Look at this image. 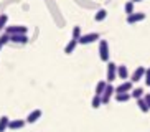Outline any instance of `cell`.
<instances>
[{
  "label": "cell",
  "mask_w": 150,
  "mask_h": 132,
  "mask_svg": "<svg viewBox=\"0 0 150 132\" xmlns=\"http://www.w3.org/2000/svg\"><path fill=\"white\" fill-rule=\"evenodd\" d=\"M8 122H10V119L7 116H2L0 117V132H5L8 129Z\"/></svg>",
  "instance_id": "cell-18"
},
{
  "label": "cell",
  "mask_w": 150,
  "mask_h": 132,
  "mask_svg": "<svg viewBox=\"0 0 150 132\" xmlns=\"http://www.w3.org/2000/svg\"><path fill=\"white\" fill-rule=\"evenodd\" d=\"M144 81H145V84L150 88V68H145V75H144Z\"/></svg>",
  "instance_id": "cell-25"
},
{
  "label": "cell",
  "mask_w": 150,
  "mask_h": 132,
  "mask_svg": "<svg viewBox=\"0 0 150 132\" xmlns=\"http://www.w3.org/2000/svg\"><path fill=\"white\" fill-rule=\"evenodd\" d=\"M130 2H134V4H135V2H142V0H130Z\"/></svg>",
  "instance_id": "cell-27"
},
{
  "label": "cell",
  "mask_w": 150,
  "mask_h": 132,
  "mask_svg": "<svg viewBox=\"0 0 150 132\" xmlns=\"http://www.w3.org/2000/svg\"><path fill=\"white\" fill-rule=\"evenodd\" d=\"M96 40H99V33H96V31H91V33L81 35V38L78 40V43H81V45H89V43H94Z\"/></svg>",
  "instance_id": "cell-4"
},
{
  "label": "cell",
  "mask_w": 150,
  "mask_h": 132,
  "mask_svg": "<svg viewBox=\"0 0 150 132\" xmlns=\"http://www.w3.org/2000/svg\"><path fill=\"white\" fill-rule=\"evenodd\" d=\"M81 26L79 25H76V26H73V35H71V38L73 40H79L81 38Z\"/></svg>",
  "instance_id": "cell-21"
},
{
  "label": "cell",
  "mask_w": 150,
  "mask_h": 132,
  "mask_svg": "<svg viewBox=\"0 0 150 132\" xmlns=\"http://www.w3.org/2000/svg\"><path fill=\"white\" fill-rule=\"evenodd\" d=\"M117 76L120 79H127L129 78V70L125 65H117Z\"/></svg>",
  "instance_id": "cell-12"
},
{
  "label": "cell",
  "mask_w": 150,
  "mask_h": 132,
  "mask_svg": "<svg viewBox=\"0 0 150 132\" xmlns=\"http://www.w3.org/2000/svg\"><path fill=\"white\" fill-rule=\"evenodd\" d=\"M117 78V65L114 61H109L107 63V73H106V83L107 84H112V81Z\"/></svg>",
  "instance_id": "cell-2"
},
{
  "label": "cell",
  "mask_w": 150,
  "mask_h": 132,
  "mask_svg": "<svg viewBox=\"0 0 150 132\" xmlns=\"http://www.w3.org/2000/svg\"><path fill=\"white\" fill-rule=\"evenodd\" d=\"M144 75H145V68L144 66H137L135 71L132 73V76H130V83H137V81H140V79H144Z\"/></svg>",
  "instance_id": "cell-7"
},
{
  "label": "cell",
  "mask_w": 150,
  "mask_h": 132,
  "mask_svg": "<svg viewBox=\"0 0 150 132\" xmlns=\"http://www.w3.org/2000/svg\"><path fill=\"white\" fill-rule=\"evenodd\" d=\"M109 43H107L106 40H101L99 41V58H101V61H106L109 63Z\"/></svg>",
  "instance_id": "cell-3"
},
{
  "label": "cell",
  "mask_w": 150,
  "mask_h": 132,
  "mask_svg": "<svg viewBox=\"0 0 150 132\" xmlns=\"http://www.w3.org/2000/svg\"><path fill=\"white\" fill-rule=\"evenodd\" d=\"M7 22H8V15H7V13H2V15H0V31L5 30Z\"/></svg>",
  "instance_id": "cell-22"
},
{
  "label": "cell",
  "mask_w": 150,
  "mask_h": 132,
  "mask_svg": "<svg viewBox=\"0 0 150 132\" xmlns=\"http://www.w3.org/2000/svg\"><path fill=\"white\" fill-rule=\"evenodd\" d=\"M10 41L12 43H18V45H25V43H28V36L27 35H12Z\"/></svg>",
  "instance_id": "cell-11"
},
{
  "label": "cell",
  "mask_w": 150,
  "mask_h": 132,
  "mask_svg": "<svg viewBox=\"0 0 150 132\" xmlns=\"http://www.w3.org/2000/svg\"><path fill=\"white\" fill-rule=\"evenodd\" d=\"M115 92V88L112 86V84H107L106 86V91L102 92V96H101V101L102 104H107V102L110 101V97H112V94Z\"/></svg>",
  "instance_id": "cell-6"
},
{
  "label": "cell",
  "mask_w": 150,
  "mask_h": 132,
  "mask_svg": "<svg viewBox=\"0 0 150 132\" xmlns=\"http://www.w3.org/2000/svg\"><path fill=\"white\" fill-rule=\"evenodd\" d=\"M106 86H107L106 81H99L96 84V96H102V92L106 91Z\"/></svg>",
  "instance_id": "cell-17"
},
{
  "label": "cell",
  "mask_w": 150,
  "mask_h": 132,
  "mask_svg": "<svg viewBox=\"0 0 150 132\" xmlns=\"http://www.w3.org/2000/svg\"><path fill=\"white\" fill-rule=\"evenodd\" d=\"M124 10H125V13H127V15L134 13V12H135V10H134V2H130V0H129L127 4L124 5Z\"/></svg>",
  "instance_id": "cell-23"
},
{
  "label": "cell",
  "mask_w": 150,
  "mask_h": 132,
  "mask_svg": "<svg viewBox=\"0 0 150 132\" xmlns=\"http://www.w3.org/2000/svg\"><path fill=\"white\" fill-rule=\"evenodd\" d=\"M130 99V92H119L115 94V101L117 102H127Z\"/></svg>",
  "instance_id": "cell-15"
},
{
  "label": "cell",
  "mask_w": 150,
  "mask_h": 132,
  "mask_svg": "<svg viewBox=\"0 0 150 132\" xmlns=\"http://www.w3.org/2000/svg\"><path fill=\"white\" fill-rule=\"evenodd\" d=\"M132 89H134V86H132L130 81H122V83L115 88V94H119V92H130Z\"/></svg>",
  "instance_id": "cell-9"
},
{
  "label": "cell",
  "mask_w": 150,
  "mask_h": 132,
  "mask_svg": "<svg viewBox=\"0 0 150 132\" xmlns=\"http://www.w3.org/2000/svg\"><path fill=\"white\" fill-rule=\"evenodd\" d=\"M10 41V35H7V33H2L0 35V45L4 46V45H7Z\"/></svg>",
  "instance_id": "cell-24"
},
{
  "label": "cell",
  "mask_w": 150,
  "mask_h": 132,
  "mask_svg": "<svg viewBox=\"0 0 150 132\" xmlns=\"http://www.w3.org/2000/svg\"><path fill=\"white\" fill-rule=\"evenodd\" d=\"M43 116V112H41V109H33L30 112V114L27 116V119H25V122H28V124H33V122H36L38 119Z\"/></svg>",
  "instance_id": "cell-8"
},
{
  "label": "cell",
  "mask_w": 150,
  "mask_h": 132,
  "mask_svg": "<svg viewBox=\"0 0 150 132\" xmlns=\"http://www.w3.org/2000/svg\"><path fill=\"white\" fill-rule=\"evenodd\" d=\"M91 106H93L94 109H99V107L102 106L101 96H96V94H94V96H93V99H91Z\"/></svg>",
  "instance_id": "cell-19"
},
{
  "label": "cell",
  "mask_w": 150,
  "mask_h": 132,
  "mask_svg": "<svg viewBox=\"0 0 150 132\" xmlns=\"http://www.w3.org/2000/svg\"><path fill=\"white\" fill-rule=\"evenodd\" d=\"M76 46H78V40H73V38H71L69 41L66 43V46H64V53H66V55H71V53L76 50Z\"/></svg>",
  "instance_id": "cell-13"
},
{
  "label": "cell",
  "mask_w": 150,
  "mask_h": 132,
  "mask_svg": "<svg viewBox=\"0 0 150 132\" xmlns=\"http://www.w3.org/2000/svg\"><path fill=\"white\" fill-rule=\"evenodd\" d=\"M107 17V10L106 9H101V10H97L96 15H94V20L96 22H102V20H106Z\"/></svg>",
  "instance_id": "cell-14"
},
{
  "label": "cell",
  "mask_w": 150,
  "mask_h": 132,
  "mask_svg": "<svg viewBox=\"0 0 150 132\" xmlns=\"http://www.w3.org/2000/svg\"><path fill=\"white\" fill-rule=\"evenodd\" d=\"M137 106H139V109H140L144 114H147V112L150 111V109H149V106L145 104V101H144L142 97H140V99H137Z\"/></svg>",
  "instance_id": "cell-20"
},
{
  "label": "cell",
  "mask_w": 150,
  "mask_h": 132,
  "mask_svg": "<svg viewBox=\"0 0 150 132\" xmlns=\"http://www.w3.org/2000/svg\"><path fill=\"white\" fill-rule=\"evenodd\" d=\"M130 97H134V99L144 97V88H134L132 91H130Z\"/></svg>",
  "instance_id": "cell-16"
},
{
  "label": "cell",
  "mask_w": 150,
  "mask_h": 132,
  "mask_svg": "<svg viewBox=\"0 0 150 132\" xmlns=\"http://www.w3.org/2000/svg\"><path fill=\"white\" fill-rule=\"evenodd\" d=\"M25 121L23 119H13V121H10L8 122V129H12V131H18V129H23V126H25Z\"/></svg>",
  "instance_id": "cell-10"
},
{
  "label": "cell",
  "mask_w": 150,
  "mask_h": 132,
  "mask_svg": "<svg viewBox=\"0 0 150 132\" xmlns=\"http://www.w3.org/2000/svg\"><path fill=\"white\" fill-rule=\"evenodd\" d=\"M145 17H147V13H144V12H134V13H130V15H127V23L129 25L139 23V22H142V20H145Z\"/></svg>",
  "instance_id": "cell-5"
},
{
  "label": "cell",
  "mask_w": 150,
  "mask_h": 132,
  "mask_svg": "<svg viewBox=\"0 0 150 132\" xmlns=\"http://www.w3.org/2000/svg\"><path fill=\"white\" fill-rule=\"evenodd\" d=\"M28 28L25 25H10V26H5V33L7 35H27Z\"/></svg>",
  "instance_id": "cell-1"
},
{
  "label": "cell",
  "mask_w": 150,
  "mask_h": 132,
  "mask_svg": "<svg viewBox=\"0 0 150 132\" xmlns=\"http://www.w3.org/2000/svg\"><path fill=\"white\" fill-rule=\"evenodd\" d=\"M144 101H145V104L149 106V109H150V94H144V97H142Z\"/></svg>",
  "instance_id": "cell-26"
},
{
  "label": "cell",
  "mask_w": 150,
  "mask_h": 132,
  "mask_svg": "<svg viewBox=\"0 0 150 132\" xmlns=\"http://www.w3.org/2000/svg\"><path fill=\"white\" fill-rule=\"evenodd\" d=\"M2 48H4V46H2V45H0V50H2Z\"/></svg>",
  "instance_id": "cell-28"
}]
</instances>
